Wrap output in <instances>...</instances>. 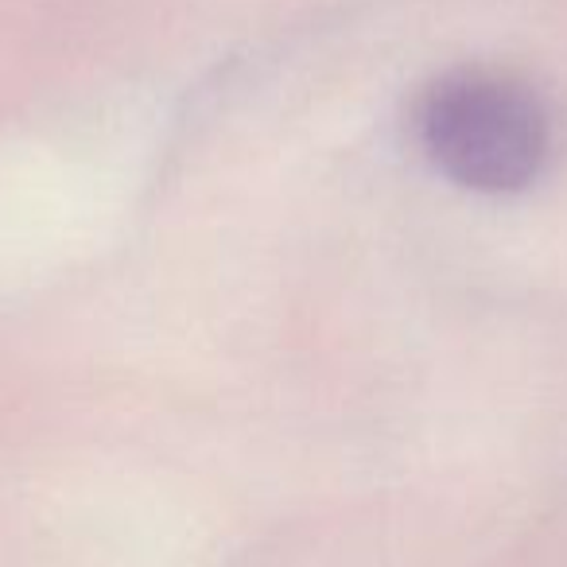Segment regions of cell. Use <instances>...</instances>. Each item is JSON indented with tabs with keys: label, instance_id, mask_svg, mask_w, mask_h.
<instances>
[{
	"label": "cell",
	"instance_id": "6da1fadb",
	"mask_svg": "<svg viewBox=\"0 0 567 567\" xmlns=\"http://www.w3.org/2000/svg\"><path fill=\"white\" fill-rule=\"evenodd\" d=\"M427 159L458 187L509 195L540 179L551 156V113L505 71H455L432 82L416 110Z\"/></svg>",
	"mask_w": 567,
	"mask_h": 567
}]
</instances>
